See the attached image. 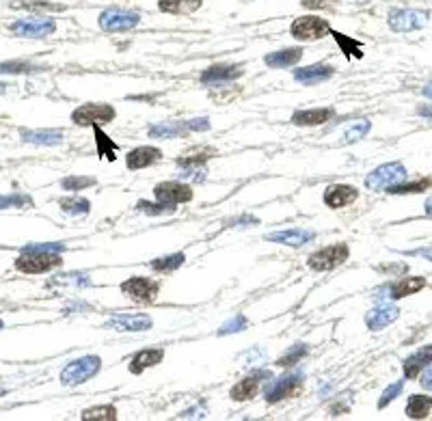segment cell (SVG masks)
<instances>
[{"mask_svg":"<svg viewBox=\"0 0 432 421\" xmlns=\"http://www.w3.org/2000/svg\"><path fill=\"white\" fill-rule=\"evenodd\" d=\"M102 370V359L95 354H87V357H80L72 363H67L61 372V382L65 387H76V385H83L87 380H91L93 376H97V372Z\"/></svg>","mask_w":432,"mask_h":421,"instance_id":"obj_1","label":"cell"},{"mask_svg":"<svg viewBox=\"0 0 432 421\" xmlns=\"http://www.w3.org/2000/svg\"><path fill=\"white\" fill-rule=\"evenodd\" d=\"M61 253H41V251H22L15 259V268L24 275H41L61 266Z\"/></svg>","mask_w":432,"mask_h":421,"instance_id":"obj_2","label":"cell"},{"mask_svg":"<svg viewBox=\"0 0 432 421\" xmlns=\"http://www.w3.org/2000/svg\"><path fill=\"white\" fill-rule=\"evenodd\" d=\"M348 257H350L348 244L346 242H335V244H329V247L311 253L309 259H307V266L316 272H327V270H333V268L342 266Z\"/></svg>","mask_w":432,"mask_h":421,"instance_id":"obj_3","label":"cell"},{"mask_svg":"<svg viewBox=\"0 0 432 421\" xmlns=\"http://www.w3.org/2000/svg\"><path fill=\"white\" fill-rule=\"evenodd\" d=\"M409 177V171L402 163H387L381 165L378 169H374L367 177H365V188L367 191H385L391 188L396 184L404 181Z\"/></svg>","mask_w":432,"mask_h":421,"instance_id":"obj_4","label":"cell"},{"mask_svg":"<svg viewBox=\"0 0 432 421\" xmlns=\"http://www.w3.org/2000/svg\"><path fill=\"white\" fill-rule=\"evenodd\" d=\"M117 117V111L111 104H83L72 113V121L83 127L106 125Z\"/></svg>","mask_w":432,"mask_h":421,"instance_id":"obj_5","label":"cell"},{"mask_svg":"<svg viewBox=\"0 0 432 421\" xmlns=\"http://www.w3.org/2000/svg\"><path fill=\"white\" fill-rule=\"evenodd\" d=\"M331 33V26L324 18L318 15H303L296 18L290 26V35L299 41H316Z\"/></svg>","mask_w":432,"mask_h":421,"instance_id":"obj_6","label":"cell"},{"mask_svg":"<svg viewBox=\"0 0 432 421\" xmlns=\"http://www.w3.org/2000/svg\"><path fill=\"white\" fill-rule=\"evenodd\" d=\"M141 22V15L137 11H128L121 7H113L100 13L97 24L100 29L106 33H121V31H132L134 26Z\"/></svg>","mask_w":432,"mask_h":421,"instance_id":"obj_7","label":"cell"},{"mask_svg":"<svg viewBox=\"0 0 432 421\" xmlns=\"http://www.w3.org/2000/svg\"><path fill=\"white\" fill-rule=\"evenodd\" d=\"M305 387V376L303 374H290L279 380H275L266 389V402L268 404H277L281 400H292L299 398L301 391Z\"/></svg>","mask_w":432,"mask_h":421,"instance_id":"obj_8","label":"cell"},{"mask_svg":"<svg viewBox=\"0 0 432 421\" xmlns=\"http://www.w3.org/2000/svg\"><path fill=\"white\" fill-rule=\"evenodd\" d=\"M121 292L137 303H154L160 292V283L147 277H130L121 283Z\"/></svg>","mask_w":432,"mask_h":421,"instance_id":"obj_9","label":"cell"},{"mask_svg":"<svg viewBox=\"0 0 432 421\" xmlns=\"http://www.w3.org/2000/svg\"><path fill=\"white\" fill-rule=\"evenodd\" d=\"M428 11H417V9H398L391 11L387 22L389 29L396 33H411V31H419L428 24Z\"/></svg>","mask_w":432,"mask_h":421,"instance_id":"obj_10","label":"cell"},{"mask_svg":"<svg viewBox=\"0 0 432 421\" xmlns=\"http://www.w3.org/2000/svg\"><path fill=\"white\" fill-rule=\"evenodd\" d=\"M193 188L188 186V184H182V181H160L156 184L154 188V197L156 201L160 203H167V205H180V203H188L193 201Z\"/></svg>","mask_w":432,"mask_h":421,"instance_id":"obj_11","label":"cell"},{"mask_svg":"<svg viewBox=\"0 0 432 421\" xmlns=\"http://www.w3.org/2000/svg\"><path fill=\"white\" fill-rule=\"evenodd\" d=\"M57 31V24L50 18H22L18 22L11 24V33L20 35V37H48Z\"/></svg>","mask_w":432,"mask_h":421,"instance_id":"obj_12","label":"cell"},{"mask_svg":"<svg viewBox=\"0 0 432 421\" xmlns=\"http://www.w3.org/2000/svg\"><path fill=\"white\" fill-rule=\"evenodd\" d=\"M151 324L154 322L147 313H119V315H113L104 326L119 331V333H143V331H149Z\"/></svg>","mask_w":432,"mask_h":421,"instance_id":"obj_13","label":"cell"},{"mask_svg":"<svg viewBox=\"0 0 432 421\" xmlns=\"http://www.w3.org/2000/svg\"><path fill=\"white\" fill-rule=\"evenodd\" d=\"M357 199H359V191L355 186H348V184H333L322 195L324 205H329L331 209L346 207L350 203H355Z\"/></svg>","mask_w":432,"mask_h":421,"instance_id":"obj_14","label":"cell"},{"mask_svg":"<svg viewBox=\"0 0 432 421\" xmlns=\"http://www.w3.org/2000/svg\"><path fill=\"white\" fill-rule=\"evenodd\" d=\"M245 74L240 65H225V63H219V65H212L208 67L203 74H201V83L208 85V87H214V85H227V83H234L236 78H240Z\"/></svg>","mask_w":432,"mask_h":421,"instance_id":"obj_15","label":"cell"},{"mask_svg":"<svg viewBox=\"0 0 432 421\" xmlns=\"http://www.w3.org/2000/svg\"><path fill=\"white\" fill-rule=\"evenodd\" d=\"M268 376H270V374H266V372H253L251 376L242 378V380H240L238 385H234L231 391H229L231 400H236V402H247V400L255 398L257 391H259V387H262V382H264Z\"/></svg>","mask_w":432,"mask_h":421,"instance_id":"obj_16","label":"cell"},{"mask_svg":"<svg viewBox=\"0 0 432 421\" xmlns=\"http://www.w3.org/2000/svg\"><path fill=\"white\" fill-rule=\"evenodd\" d=\"M316 238L313 229H281L275 233L266 235V242H277V244H285V247H303L307 242H311Z\"/></svg>","mask_w":432,"mask_h":421,"instance_id":"obj_17","label":"cell"},{"mask_svg":"<svg viewBox=\"0 0 432 421\" xmlns=\"http://www.w3.org/2000/svg\"><path fill=\"white\" fill-rule=\"evenodd\" d=\"M424 287H426V279L424 277H402L393 285L385 287V292H387L385 298H387V303L389 301H400V298H407V296L417 294L419 289H424Z\"/></svg>","mask_w":432,"mask_h":421,"instance_id":"obj_18","label":"cell"},{"mask_svg":"<svg viewBox=\"0 0 432 421\" xmlns=\"http://www.w3.org/2000/svg\"><path fill=\"white\" fill-rule=\"evenodd\" d=\"M398 318H400V309L385 303V305H378V307H374L365 313V324L372 331H381V329L389 326L391 322H396Z\"/></svg>","mask_w":432,"mask_h":421,"instance_id":"obj_19","label":"cell"},{"mask_svg":"<svg viewBox=\"0 0 432 421\" xmlns=\"http://www.w3.org/2000/svg\"><path fill=\"white\" fill-rule=\"evenodd\" d=\"M335 74V69L331 65H324V63H313V65H307V67H301L294 71V81L296 83H303L307 87H313V85H320L324 81H329V78Z\"/></svg>","mask_w":432,"mask_h":421,"instance_id":"obj_20","label":"cell"},{"mask_svg":"<svg viewBox=\"0 0 432 421\" xmlns=\"http://www.w3.org/2000/svg\"><path fill=\"white\" fill-rule=\"evenodd\" d=\"M160 158H162V151H160L158 147L143 145V147L132 149V151L126 156V165H128L130 171H137V169H145V167L156 165Z\"/></svg>","mask_w":432,"mask_h":421,"instance_id":"obj_21","label":"cell"},{"mask_svg":"<svg viewBox=\"0 0 432 421\" xmlns=\"http://www.w3.org/2000/svg\"><path fill=\"white\" fill-rule=\"evenodd\" d=\"M162 359H165V348H145V350H139L130 359L128 367H130L132 374H141L147 370V367L162 363Z\"/></svg>","mask_w":432,"mask_h":421,"instance_id":"obj_22","label":"cell"},{"mask_svg":"<svg viewBox=\"0 0 432 421\" xmlns=\"http://www.w3.org/2000/svg\"><path fill=\"white\" fill-rule=\"evenodd\" d=\"M303 48H285V50H277L270 52V55L264 57V63L273 69H283V67H292L303 59Z\"/></svg>","mask_w":432,"mask_h":421,"instance_id":"obj_23","label":"cell"},{"mask_svg":"<svg viewBox=\"0 0 432 421\" xmlns=\"http://www.w3.org/2000/svg\"><path fill=\"white\" fill-rule=\"evenodd\" d=\"M430 363H432V346H424L404 361V376H407L409 380L419 378V374L426 370Z\"/></svg>","mask_w":432,"mask_h":421,"instance_id":"obj_24","label":"cell"},{"mask_svg":"<svg viewBox=\"0 0 432 421\" xmlns=\"http://www.w3.org/2000/svg\"><path fill=\"white\" fill-rule=\"evenodd\" d=\"M335 115L333 109H309V111H296L292 115L294 125H322L331 121Z\"/></svg>","mask_w":432,"mask_h":421,"instance_id":"obj_25","label":"cell"},{"mask_svg":"<svg viewBox=\"0 0 432 421\" xmlns=\"http://www.w3.org/2000/svg\"><path fill=\"white\" fill-rule=\"evenodd\" d=\"M20 137L35 145H59L63 143V130H22Z\"/></svg>","mask_w":432,"mask_h":421,"instance_id":"obj_26","label":"cell"},{"mask_svg":"<svg viewBox=\"0 0 432 421\" xmlns=\"http://www.w3.org/2000/svg\"><path fill=\"white\" fill-rule=\"evenodd\" d=\"M203 0H158V9L173 15H191L199 11Z\"/></svg>","mask_w":432,"mask_h":421,"instance_id":"obj_27","label":"cell"},{"mask_svg":"<svg viewBox=\"0 0 432 421\" xmlns=\"http://www.w3.org/2000/svg\"><path fill=\"white\" fill-rule=\"evenodd\" d=\"M149 137L154 139H180L184 134H188L191 130H188L186 121L180 123V121H167V123H158V125H151L149 130Z\"/></svg>","mask_w":432,"mask_h":421,"instance_id":"obj_28","label":"cell"},{"mask_svg":"<svg viewBox=\"0 0 432 421\" xmlns=\"http://www.w3.org/2000/svg\"><path fill=\"white\" fill-rule=\"evenodd\" d=\"M432 410V398L421 396V393H413L407 402V415L411 419H426Z\"/></svg>","mask_w":432,"mask_h":421,"instance_id":"obj_29","label":"cell"},{"mask_svg":"<svg viewBox=\"0 0 432 421\" xmlns=\"http://www.w3.org/2000/svg\"><path fill=\"white\" fill-rule=\"evenodd\" d=\"M184 261H186L184 253H173V255H165V257H156L149 264V268L154 272H173L184 264Z\"/></svg>","mask_w":432,"mask_h":421,"instance_id":"obj_30","label":"cell"},{"mask_svg":"<svg viewBox=\"0 0 432 421\" xmlns=\"http://www.w3.org/2000/svg\"><path fill=\"white\" fill-rule=\"evenodd\" d=\"M93 132H95V149H97V156L104 158V160H115V153H117V145L113 143V139H108L104 132H102V127L95 125L93 127Z\"/></svg>","mask_w":432,"mask_h":421,"instance_id":"obj_31","label":"cell"},{"mask_svg":"<svg viewBox=\"0 0 432 421\" xmlns=\"http://www.w3.org/2000/svg\"><path fill=\"white\" fill-rule=\"evenodd\" d=\"M59 207L63 209L65 214L85 216V214H89L91 203H89V199H85V197H67V199H61V201H59Z\"/></svg>","mask_w":432,"mask_h":421,"instance_id":"obj_32","label":"cell"},{"mask_svg":"<svg viewBox=\"0 0 432 421\" xmlns=\"http://www.w3.org/2000/svg\"><path fill=\"white\" fill-rule=\"evenodd\" d=\"M331 35L335 37V41H337V46L342 48V52H344V57H346V59H353V57L361 59V57H363V52H361V41L350 39V37H346L344 33H337V31H331Z\"/></svg>","mask_w":432,"mask_h":421,"instance_id":"obj_33","label":"cell"},{"mask_svg":"<svg viewBox=\"0 0 432 421\" xmlns=\"http://www.w3.org/2000/svg\"><path fill=\"white\" fill-rule=\"evenodd\" d=\"M432 186V179H417V181H411V184H407V179L404 181H400V184H396V186H391L387 193H391V195H407V193H424L426 188H430Z\"/></svg>","mask_w":432,"mask_h":421,"instance_id":"obj_34","label":"cell"},{"mask_svg":"<svg viewBox=\"0 0 432 421\" xmlns=\"http://www.w3.org/2000/svg\"><path fill=\"white\" fill-rule=\"evenodd\" d=\"M370 127H372V123H370L367 119L355 121V123L344 132V141H342V143L346 145V143H357V141H361V139H365V134L370 132Z\"/></svg>","mask_w":432,"mask_h":421,"instance_id":"obj_35","label":"cell"},{"mask_svg":"<svg viewBox=\"0 0 432 421\" xmlns=\"http://www.w3.org/2000/svg\"><path fill=\"white\" fill-rule=\"evenodd\" d=\"M137 209L139 212H143V214H147V216H162V214H171V212H175V207L173 205H167V203H160V201H139L137 203Z\"/></svg>","mask_w":432,"mask_h":421,"instance_id":"obj_36","label":"cell"},{"mask_svg":"<svg viewBox=\"0 0 432 421\" xmlns=\"http://www.w3.org/2000/svg\"><path fill=\"white\" fill-rule=\"evenodd\" d=\"M89 186H95V177H83V175H69L61 181V188L76 193V191H85Z\"/></svg>","mask_w":432,"mask_h":421,"instance_id":"obj_37","label":"cell"},{"mask_svg":"<svg viewBox=\"0 0 432 421\" xmlns=\"http://www.w3.org/2000/svg\"><path fill=\"white\" fill-rule=\"evenodd\" d=\"M83 419L85 421H91V419H104V421H115L117 419V408L113 404H106V406H93V408H87L83 413Z\"/></svg>","mask_w":432,"mask_h":421,"instance_id":"obj_38","label":"cell"},{"mask_svg":"<svg viewBox=\"0 0 432 421\" xmlns=\"http://www.w3.org/2000/svg\"><path fill=\"white\" fill-rule=\"evenodd\" d=\"M305 354H307V346H305V344H296V346H292L283 357L277 359V365H279V367H292V365H296V363H301Z\"/></svg>","mask_w":432,"mask_h":421,"instance_id":"obj_39","label":"cell"},{"mask_svg":"<svg viewBox=\"0 0 432 421\" xmlns=\"http://www.w3.org/2000/svg\"><path fill=\"white\" fill-rule=\"evenodd\" d=\"M9 207H33L31 197L26 195H0V209H9Z\"/></svg>","mask_w":432,"mask_h":421,"instance_id":"obj_40","label":"cell"},{"mask_svg":"<svg viewBox=\"0 0 432 421\" xmlns=\"http://www.w3.org/2000/svg\"><path fill=\"white\" fill-rule=\"evenodd\" d=\"M247 318L242 313H236L234 318L229 320V322H225L223 326H221V331H219V335H229V333H240V331H245L247 329Z\"/></svg>","mask_w":432,"mask_h":421,"instance_id":"obj_41","label":"cell"},{"mask_svg":"<svg viewBox=\"0 0 432 421\" xmlns=\"http://www.w3.org/2000/svg\"><path fill=\"white\" fill-rule=\"evenodd\" d=\"M402 389H404V380H398V382H393V385H389L385 391H383V396H381V400H378V408H385L389 402H393L400 393H402Z\"/></svg>","mask_w":432,"mask_h":421,"instance_id":"obj_42","label":"cell"},{"mask_svg":"<svg viewBox=\"0 0 432 421\" xmlns=\"http://www.w3.org/2000/svg\"><path fill=\"white\" fill-rule=\"evenodd\" d=\"M212 153H195V156H184V158H177V167L180 169H188V167H205V160Z\"/></svg>","mask_w":432,"mask_h":421,"instance_id":"obj_43","label":"cell"},{"mask_svg":"<svg viewBox=\"0 0 432 421\" xmlns=\"http://www.w3.org/2000/svg\"><path fill=\"white\" fill-rule=\"evenodd\" d=\"M41 67L31 63H0V74H31L39 71Z\"/></svg>","mask_w":432,"mask_h":421,"instance_id":"obj_44","label":"cell"},{"mask_svg":"<svg viewBox=\"0 0 432 421\" xmlns=\"http://www.w3.org/2000/svg\"><path fill=\"white\" fill-rule=\"evenodd\" d=\"M13 7L26 9V11H63V5H54V3H15Z\"/></svg>","mask_w":432,"mask_h":421,"instance_id":"obj_45","label":"cell"},{"mask_svg":"<svg viewBox=\"0 0 432 421\" xmlns=\"http://www.w3.org/2000/svg\"><path fill=\"white\" fill-rule=\"evenodd\" d=\"M24 251H41V253H63V251H65V244H63V242L31 244V247H24Z\"/></svg>","mask_w":432,"mask_h":421,"instance_id":"obj_46","label":"cell"},{"mask_svg":"<svg viewBox=\"0 0 432 421\" xmlns=\"http://www.w3.org/2000/svg\"><path fill=\"white\" fill-rule=\"evenodd\" d=\"M186 125H188V130H191V132H205V130H210V119H208V117L188 119Z\"/></svg>","mask_w":432,"mask_h":421,"instance_id":"obj_47","label":"cell"},{"mask_svg":"<svg viewBox=\"0 0 432 421\" xmlns=\"http://www.w3.org/2000/svg\"><path fill=\"white\" fill-rule=\"evenodd\" d=\"M301 3L307 9H327V7H331L333 0H301Z\"/></svg>","mask_w":432,"mask_h":421,"instance_id":"obj_48","label":"cell"},{"mask_svg":"<svg viewBox=\"0 0 432 421\" xmlns=\"http://www.w3.org/2000/svg\"><path fill=\"white\" fill-rule=\"evenodd\" d=\"M421 387L426 389V391H432V363L428 365V370L424 372V376H421Z\"/></svg>","mask_w":432,"mask_h":421,"instance_id":"obj_49","label":"cell"},{"mask_svg":"<svg viewBox=\"0 0 432 421\" xmlns=\"http://www.w3.org/2000/svg\"><path fill=\"white\" fill-rule=\"evenodd\" d=\"M203 415H205V408H203V406H201V408L197 406V408H193V410H184L180 417H182V419H195V417H203Z\"/></svg>","mask_w":432,"mask_h":421,"instance_id":"obj_50","label":"cell"},{"mask_svg":"<svg viewBox=\"0 0 432 421\" xmlns=\"http://www.w3.org/2000/svg\"><path fill=\"white\" fill-rule=\"evenodd\" d=\"M417 115H421V117H426V119L432 121V106H419V109H417Z\"/></svg>","mask_w":432,"mask_h":421,"instance_id":"obj_51","label":"cell"},{"mask_svg":"<svg viewBox=\"0 0 432 421\" xmlns=\"http://www.w3.org/2000/svg\"><path fill=\"white\" fill-rule=\"evenodd\" d=\"M417 255H421L424 259H430V261H432V249H421V251H417Z\"/></svg>","mask_w":432,"mask_h":421,"instance_id":"obj_52","label":"cell"},{"mask_svg":"<svg viewBox=\"0 0 432 421\" xmlns=\"http://www.w3.org/2000/svg\"><path fill=\"white\" fill-rule=\"evenodd\" d=\"M426 214H428V216H432V197L426 201Z\"/></svg>","mask_w":432,"mask_h":421,"instance_id":"obj_53","label":"cell"},{"mask_svg":"<svg viewBox=\"0 0 432 421\" xmlns=\"http://www.w3.org/2000/svg\"><path fill=\"white\" fill-rule=\"evenodd\" d=\"M424 95L432 99V85H428V87H424Z\"/></svg>","mask_w":432,"mask_h":421,"instance_id":"obj_54","label":"cell"},{"mask_svg":"<svg viewBox=\"0 0 432 421\" xmlns=\"http://www.w3.org/2000/svg\"><path fill=\"white\" fill-rule=\"evenodd\" d=\"M3 326H5V324H3V320H0V329H3Z\"/></svg>","mask_w":432,"mask_h":421,"instance_id":"obj_55","label":"cell"}]
</instances>
